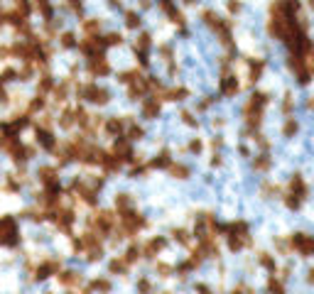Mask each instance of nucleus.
I'll list each match as a JSON object with an SVG mask.
<instances>
[{
    "mask_svg": "<svg viewBox=\"0 0 314 294\" xmlns=\"http://www.w3.org/2000/svg\"><path fill=\"white\" fill-rule=\"evenodd\" d=\"M167 98H170V101H184V98H187V88H174V91H167Z\"/></svg>",
    "mask_w": 314,
    "mask_h": 294,
    "instance_id": "25",
    "label": "nucleus"
},
{
    "mask_svg": "<svg viewBox=\"0 0 314 294\" xmlns=\"http://www.w3.org/2000/svg\"><path fill=\"white\" fill-rule=\"evenodd\" d=\"M15 79H17V71H13V69L3 71V76H0V81H15Z\"/></svg>",
    "mask_w": 314,
    "mask_h": 294,
    "instance_id": "37",
    "label": "nucleus"
},
{
    "mask_svg": "<svg viewBox=\"0 0 314 294\" xmlns=\"http://www.w3.org/2000/svg\"><path fill=\"white\" fill-rule=\"evenodd\" d=\"M42 108H45V98H42V96H37V98L30 103V110H42Z\"/></svg>",
    "mask_w": 314,
    "mask_h": 294,
    "instance_id": "36",
    "label": "nucleus"
},
{
    "mask_svg": "<svg viewBox=\"0 0 314 294\" xmlns=\"http://www.w3.org/2000/svg\"><path fill=\"white\" fill-rule=\"evenodd\" d=\"M150 167H170V152H160L150 162Z\"/></svg>",
    "mask_w": 314,
    "mask_h": 294,
    "instance_id": "16",
    "label": "nucleus"
},
{
    "mask_svg": "<svg viewBox=\"0 0 314 294\" xmlns=\"http://www.w3.org/2000/svg\"><path fill=\"white\" fill-rule=\"evenodd\" d=\"M59 125H62V128H69V125H74V113H69V110H66V113L59 118Z\"/></svg>",
    "mask_w": 314,
    "mask_h": 294,
    "instance_id": "34",
    "label": "nucleus"
},
{
    "mask_svg": "<svg viewBox=\"0 0 314 294\" xmlns=\"http://www.w3.org/2000/svg\"><path fill=\"white\" fill-rule=\"evenodd\" d=\"M121 42H123V37H121V34H115V32H110V34L106 37V40H103L106 47H115V44H121Z\"/></svg>",
    "mask_w": 314,
    "mask_h": 294,
    "instance_id": "23",
    "label": "nucleus"
},
{
    "mask_svg": "<svg viewBox=\"0 0 314 294\" xmlns=\"http://www.w3.org/2000/svg\"><path fill=\"white\" fill-rule=\"evenodd\" d=\"M138 76H140L138 71H126V74H121V76H118V81H121V84H133Z\"/></svg>",
    "mask_w": 314,
    "mask_h": 294,
    "instance_id": "24",
    "label": "nucleus"
},
{
    "mask_svg": "<svg viewBox=\"0 0 314 294\" xmlns=\"http://www.w3.org/2000/svg\"><path fill=\"white\" fill-rule=\"evenodd\" d=\"M204 22H206V25H209L211 29H216V25L221 22V17H219V15H216L214 10H206V13H204Z\"/></svg>",
    "mask_w": 314,
    "mask_h": 294,
    "instance_id": "19",
    "label": "nucleus"
},
{
    "mask_svg": "<svg viewBox=\"0 0 314 294\" xmlns=\"http://www.w3.org/2000/svg\"><path fill=\"white\" fill-rule=\"evenodd\" d=\"M126 25H128L130 29L140 27V15H138V13H133V10H128V13H126Z\"/></svg>",
    "mask_w": 314,
    "mask_h": 294,
    "instance_id": "18",
    "label": "nucleus"
},
{
    "mask_svg": "<svg viewBox=\"0 0 314 294\" xmlns=\"http://www.w3.org/2000/svg\"><path fill=\"white\" fill-rule=\"evenodd\" d=\"M91 289H98V292H108V289H110V282H108V279H96V282L91 284Z\"/></svg>",
    "mask_w": 314,
    "mask_h": 294,
    "instance_id": "33",
    "label": "nucleus"
},
{
    "mask_svg": "<svg viewBox=\"0 0 314 294\" xmlns=\"http://www.w3.org/2000/svg\"><path fill=\"white\" fill-rule=\"evenodd\" d=\"M110 5L113 8H121V0H110Z\"/></svg>",
    "mask_w": 314,
    "mask_h": 294,
    "instance_id": "49",
    "label": "nucleus"
},
{
    "mask_svg": "<svg viewBox=\"0 0 314 294\" xmlns=\"http://www.w3.org/2000/svg\"><path fill=\"white\" fill-rule=\"evenodd\" d=\"M299 204H302V199H299V196H295V194L287 199V206H290V208H295V211L299 208Z\"/></svg>",
    "mask_w": 314,
    "mask_h": 294,
    "instance_id": "40",
    "label": "nucleus"
},
{
    "mask_svg": "<svg viewBox=\"0 0 314 294\" xmlns=\"http://www.w3.org/2000/svg\"><path fill=\"white\" fill-rule=\"evenodd\" d=\"M130 206H133V199H130L128 194H118V196H115V208H118V211H128Z\"/></svg>",
    "mask_w": 314,
    "mask_h": 294,
    "instance_id": "15",
    "label": "nucleus"
},
{
    "mask_svg": "<svg viewBox=\"0 0 314 294\" xmlns=\"http://www.w3.org/2000/svg\"><path fill=\"white\" fill-rule=\"evenodd\" d=\"M172 174L179 176V179H187V176H189V169H187L184 164H172Z\"/></svg>",
    "mask_w": 314,
    "mask_h": 294,
    "instance_id": "29",
    "label": "nucleus"
},
{
    "mask_svg": "<svg viewBox=\"0 0 314 294\" xmlns=\"http://www.w3.org/2000/svg\"><path fill=\"white\" fill-rule=\"evenodd\" d=\"M140 252H142V250H140V248H135V245H133V248H128V252H126V263H135L138 257H140Z\"/></svg>",
    "mask_w": 314,
    "mask_h": 294,
    "instance_id": "28",
    "label": "nucleus"
},
{
    "mask_svg": "<svg viewBox=\"0 0 314 294\" xmlns=\"http://www.w3.org/2000/svg\"><path fill=\"white\" fill-rule=\"evenodd\" d=\"M66 91H69V84H62V86H57V88H54V96H57V101H64V98H66Z\"/></svg>",
    "mask_w": 314,
    "mask_h": 294,
    "instance_id": "35",
    "label": "nucleus"
},
{
    "mask_svg": "<svg viewBox=\"0 0 314 294\" xmlns=\"http://www.w3.org/2000/svg\"><path fill=\"white\" fill-rule=\"evenodd\" d=\"M37 176L42 179V184H52V181H57V172H54L52 167H39Z\"/></svg>",
    "mask_w": 314,
    "mask_h": 294,
    "instance_id": "13",
    "label": "nucleus"
},
{
    "mask_svg": "<svg viewBox=\"0 0 314 294\" xmlns=\"http://www.w3.org/2000/svg\"><path fill=\"white\" fill-rule=\"evenodd\" d=\"M8 101V93H5V88H3V84H0V103H5Z\"/></svg>",
    "mask_w": 314,
    "mask_h": 294,
    "instance_id": "47",
    "label": "nucleus"
},
{
    "mask_svg": "<svg viewBox=\"0 0 314 294\" xmlns=\"http://www.w3.org/2000/svg\"><path fill=\"white\" fill-rule=\"evenodd\" d=\"M140 137H142V130L133 125V128H130V132H128V140H140Z\"/></svg>",
    "mask_w": 314,
    "mask_h": 294,
    "instance_id": "39",
    "label": "nucleus"
},
{
    "mask_svg": "<svg viewBox=\"0 0 314 294\" xmlns=\"http://www.w3.org/2000/svg\"><path fill=\"white\" fill-rule=\"evenodd\" d=\"M157 3H160V8H162L165 13H172V10H174V3H172V0H157Z\"/></svg>",
    "mask_w": 314,
    "mask_h": 294,
    "instance_id": "38",
    "label": "nucleus"
},
{
    "mask_svg": "<svg viewBox=\"0 0 314 294\" xmlns=\"http://www.w3.org/2000/svg\"><path fill=\"white\" fill-rule=\"evenodd\" d=\"M57 270H59V265H57L54 260H49V263H45L42 267H37L34 277H37V279H47V277H49L52 272H57Z\"/></svg>",
    "mask_w": 314,
    "mask_h": 294,
    "instance_id": "11",
    "label": "nucleus"
},
{
    "mask_svg": "<svg viewBox=\"0 0 314 294\" xmlns=\"http://www.w3.org/2000/svg\"><path fill=\"white\" fill-rule=\"evenodd\" d=\"M290 189H292V194H295V196H299V199H304V196H307V187H304V179H302L299 174H295V176L290 179Z\"/></svg>",
    "mask_w": 314,
    "mask_h": 294,
    "instance_id": "8",
    "label": "nucleus"
},
{
    "mask_svg": "<svg viewBox=\"0 0 314 294\" xmlns=\"http://www.w3.org/2000/svg\"><path fill=\"white\" fill-rule=\"evenodd\" d=\"M37 142H39V147H45L49 152L57 147V140H54L52 130H47V128H37Z\"/></svg>",
    "mask_w": 314,
    "mask_h": 294,
    "instance_id": "4",
    "label": "nucleus"
},
{
    "mask_svg": "<svg viewBox=\"0 0 314 294\" xmlns=\"http://www.w3.org/2000/svg\"><path fill=\"white\" fill-rule=\"evenodd\" d=\"M59 279H62V284H76V282H81V277H78L76 272H64V275H59Z\"/></svg>",
    "mask_w": 314,
    "mask_h": 294,
    "instance_id": "21",
    "label": "nucleus"
},
{
    "mask_svg": "<svg viewBox=\"0 0 314 294\" xmlns=\"http://www.w3.org/2000/svg\"><path fill=\"white\" fill-rule=\"evenodd\" d=\"M260 74H263V61H253V64H251V79L258 81Z\"/></svg>",
    "mask_w": 314,
    "mask_h": 294,
    "instance_id": "26",
    "label": "nucleus"
},
{
    "mask_svg": "<svg viewBox=\"0 0 314 294\" xmlns=\"http://www.w3.org/2000/svg\"><path fill=\"white\" fill-rule=\"evenodd\" d=\"M140 5H142V8H150V0H140Z\"/></svg>",
    "mask_w": 314,
    "mask_h": 294,
    "instance_id": "50",
    "label": "nucleus"
},
{
    "mask_svg": "<svg viewBox=\"0 0 314 294\" xmlns=\"http://www.w3.org/2000/svg\"><path fill=\"white\" fill-rule=\"evenodd\" d=\"M283 110H285V113H290V110H292V101H290V96H287V101H285V105H283Z\"/></svg>",
    "mask_w": 314,
    "mask_h": 294,
    "instance_id": "48",
    "label": "nucleus"
},
{
    "mask_svg": "<svg viewBox=\"0 0 314 294\" xmlns=\"http://www.w3.org/2000/svg\"><path fill=\"white\" fill-rule=\"evenodd\" d=\"M49 88H54L52 76H42V79H39V91H49Z\"/></svg>",
    "mask_w": 314,
    "mask_h": 294,
    "instance_id": "31",
    "label": "nucleus"
},
{
    "mask_svg": "<svg viewBox=\"0 0 314 294\" xmlns=\"http://www.w3.org/2000/svg\"><path fill=\"white\" fill-rule=\"evenodd\" d=\"M123 120L121 118H110V120H106V130L110 132V135H115V137H121V132H123Z\"/></svg>",
    "mask_w": 314,
    "mask_h": 294,
    "instance_id": "12",
    "label": "nucleus"
},
{
    "mask_svg": "<svg viewBox=\"0 0 314 294\" xmlns=\"http://www.w3.org/2000/svg\"><path fill=\"white\" fill-rule=\"evenodd\" d=\"M126 267H128L126 260H113V263H110V272H113V275H115V272H118V275L126 272Z\"/></svg>",
    "mask_w": 314,
    "mask_h": 294,
    "instance_id": "27",
    "label": "nucleus"
},
{
    "mask_svg": "<svg viewBox=\"0 0 314 294\" xmlns=\"http://www.w3.org/2000/svg\"><path fill=\"white\" fill-rule=\"evenodd\" d=\"M20 243V233H17V223H15V218L5 216V218H0V245H17Z\"/></svg>",
    "mask_w": 314,
    "mask_h": 294,
    "instance_id": "1",
    "label": "nucleus"
},
{
    "mask_svg": "<svg viewBox=\"0 0 314 294\" xmlns=\"http://www.w3.org/2000/svg\"><path fill=\"white\" fill-rule=\"evenodd\" d=\"M76 93L81 96V98H86V101H91V103H98V105L108 103V91H106V88H98L96 84L78 86V88H76Z\"/></svg>",
    "mask_w": 314,
    "mask_h": 294,
    "instance_id": "2",
    "label": "nucleus"
},
{
    "mask_svg": "<svg viewBox=\"0 0 314 294\" xmlns=\"http://www.w3.org/2000/svg\"><path fill=\"white\" fill-rule=\"evenodd\" d=\"M253 167H255L258 172H265V169L270 167V157H267V155H260V157L253 162Z\"/></svg>",
    "mask_w": 314,
    "mask_h": 294,
    "instance_id": "22",
    "label": "nucleus"
},
{
    "mask_svg": "<svg viewBox=\"0 0 314 294\" xmlns=\"http://www.w3.org/2000/svg\"><path fill=\"white\" fill-rule=\"evenodd\" d=\"M172 235H174L179 243H187V240H189V238H187V231H182V228H179V231H174Z\"/></svg>",
    "mask_w": 314,
    "mask_h": 294,
    "instance_id": "42",
    "label": "nucleus"
},
{
    "mask_svg": "<svg viewBox=\"0 0 314 294\" xmlns=\"http://www.w3.org/2000/svg\"><path fill=\"white\" fill-rule=\"evenodd\" d=\"M74 44H76V37L71 32H64L62 34V47H74Z\"/></svg>",
    "mask_w": 314,
    "mask_h": 294,
    "instance_id": "30",
    "label": "nucleus"
},
{
    "mask_svg": "<svg viewBox=\"0 0 314 294\" xmlns=\"http://www.w3.org/2000/svg\"><path fill=\"white\" fill-rule=\"evenodd\" d=\"M228 10H231V13H238V10H241V3H238V0H228Z\"/></svg>",
    "mask_w": 314,
    "mask_h": 294,
    "instance_id": "43",
    "label": "nucleus"
},
{
    "mask_svg": "<svg viewBox=\"0 0 314 294\" xmlns=\"http://www.w3.org/2000/svg\"><path fill=\"white\" fill-rule=\"evenodd\" d=\"M260 263H263V265H265V267H270V270H272V267H275V263H272V260H270V257H267V255H263V257H260Z\"/></svg>",
    "mask_w": 314,
    "mask_h": 294,
    "instance_id": "44",
    "label": "nucleus"
},
{
    "mask_svg": "<svg viewBox=\"0 0 314 294\" xmlns=\"http://www.w3.org/2000/svg\"><path fill=\"white\" fill-rule=\"evenodd\" d=\"M189 150H191V152H199V150H202V142H199V140H194V142L189 145Z\"/></svg>",
    "mask_w": 314,
    "mask_h": 294,
    "instance_id": "45",
    "label": "nucleus"
},
{
    "mask_svg": "<svg viewBox=\"0 0 314 294\" xmlns=\"http://www.w3.org/2000/svg\"><path fill=\"white\" fill-rule=\"evenodd\" d=\"M162 248H165V238H152V240L145 245V250H142V252H145V257H155V255L160 252Z\"/></svg>",
    "mask_w": 314,
    "mask_h": 294,
    "instance_id": "9",
    "label": "nucleus"
},
{
    "mask_svg": "<svg viewBox=\"0 0 314 294\" xmlns=\"http://www.w3.org/2000/svg\"><path fill=\"white\" fill-rule=\"evenodd\" d=\"M89 71L94 74V76H106V74L110 71V66H108V61L103 57H94L91 64H89Z\"/></svg>",
    "mask_w": 314,
    "mask_h": 294,
    "instance_id": "5",
    "label": "nucleus"
},
{
    "mask_svg": "<svg viewBox=\"0 0 314 294\" xmlns=\"http://www.w3.org/2000/svg\"><path fill=\"white\" fill-rule=\"evenodd\" d=\"M52 216H54V223H57L59 228H64V231H69L71 223H74V213L66 211V208H62V211H57V213H52Z\"/></svg>",
    "mask_w": 314,
    "mask_h": 294,
    "instance_id": "6",
    "label": "nucleus"
},
{
    "mask_svg": "<svg viewBox=\"0 0 314 294\" xmlns=\"http://www.w3.org/2000/svg\"><path fill=\"white\" fill-rule=\"evenodd\" d=\"M98 27H101L98 20H86V22H84V32H86L89 37H94V34L98 32Z\"/></svg>",
    "mask_w": 314,
    "mask_h": 294,
    "instance_id": "20",
    "label": "nucleus"
},
{
    "mask_svg": "<svg viewBox=\"0 0 314 294\" xmlns=\"http://www.w3.org/2000/svg\"><path fill=\"white\" fill-rule=\"evenodd\" d=\"M270 292H272V294H283V284L275 282V279H270Z\"/></svg>",
    "mask_w": 314,
    "mask_h": 294,
    "instance_id": "41",
    "label": "nucleus"
},
{
    "mask_svg": "<svg viewBox=\"0 0 314 294\" xmlns=\"http://www.w3.org/2000/svg\"><path fill=\"white\" fill-rule=\"evenodd\" d=\"M142 116H145L147 120H152V118L160 116V103H157V98H152V101H145V103H142Z\"/></svg>",
    "mask_w": 314,
    "mask_h": 294,
    "instance_id": "7",
    "label": "nucleus"
},
{
    "mask_svg": "<svg viewBox=\"0 0 314 294\" xmlns=\"http://www.w3.org/2000/svg\"><path fill=\"white\" fill-rule=\"evenodd\" d=\"M221 93L223 96H236V93H238V84H236L233 76H223L221 79Z\"/></svg>",
    "mask_w": 314,
    "mask_h": 294,
    "instance_id": "10",
    "label": "nucleus"
},
{
    "mask_svg": "<svg viewBox=\"0 0 314 294\" xmlns=\"http://www.w3.org/2000/svg\"><path fill=\"white\" fill-rule=\"evenodd\" d=\"M265 103H267V96H265V93H253V96H251L248 108H251V110H263V108H265Z\"/></svg>",
    "mask_w": 314,
    "mask_h": 294,
    "instance_id": "14",
    "label": "nucleus"
},
{
    "mask_svg": "<svg viewBox=\"0 0 314 294\" xmlns=\"http://www.w3.org/2000/svg\"><path fill=\"white\" fill-rule=\"evenodd\" d=\"M297 130H299V125H297L295 120H287V125H285V137H292V135H297Z\"/></svg>",
    "mask_w": 314,
    "mask_h": 294,
    "instance_id": "32",
    "label": "nucleus"
},
{
    "mask_svg": "<svg viewBox=\"0 0 314 294\" xmlns=\"http://www.w3.org/2000/svg\"><path fill=\"white\" fill-rule=\"evenodd\" d=\"M121 226H123V233H135L140 228H145V218L135 211H121Z\"/></svg>",
    "mask_w": 314,
    "mask_h": 294,
    "instance_id": "3",
    "label": "nucleus"
},
{
    "mask_svg": "<svg viewBox=\"0 0 314 294\" xmlns=\"http://www.w3.org/2000/svg\"><path fill=\"white\" fill-rule=\"evenodd\" d=\"M150 40H152L150 34H140V40L135 42V52H147L150 49Z\"/></svg>",
    "mask_w": 314,
    "mask_h": 294,
    "instance_id": "17",
    "label": "nucleus"
},
{
    "mask_svg": "<svg viewBox=\"0 0 314 294\" xmlns=\"http://www.w3.org/2000/svg\"><path fill=\"white\" fill-rule=\"evenodd\" d=\"M140 174H145V167H133L130 169V176H140Z\"/></svg>",
    "mask_w": 314,
    "mask_h": 294,
    "instance_id": "46",
    "label": "nucleus"
}]
</instances>
